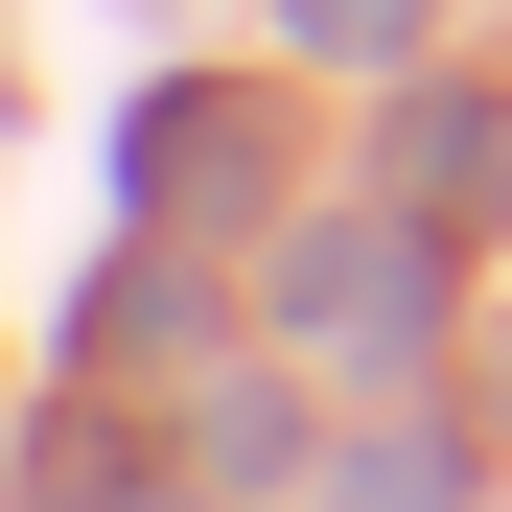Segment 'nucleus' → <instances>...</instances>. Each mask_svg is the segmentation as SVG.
I'll return each instance as SVG.
<instances>
[{
    "label": "nucleus",
    "mask_w": 512,
    "mask_h": 512,
    "mask_svg": "<svg viewBox=\"0 0 512 512\" xmlns=\"http://www.w3.org/2000/svg\"><path fill=\"white\" fill-rule=\"evenodd\" d=\"M489 163H512L489 94H419V140H396V187H419V210H489Z\"/></svg>",
    "instance_id": "obj_1"
},
{
    "label": "nucleus",
    "mask_w": 512,
    "mask_h": 512,
    "mask_svg": "<svg viewBox=\"0 0 512 512\" xmlns=\"http://www.w3.org/2000/svg\"><path fill=\"white\" fill-rule=\"evenodd\" d=\"M303 24H326V47H396V0H303Z\"/></svg>",
    "instance_id": "obj_2"
}]
</instances>
